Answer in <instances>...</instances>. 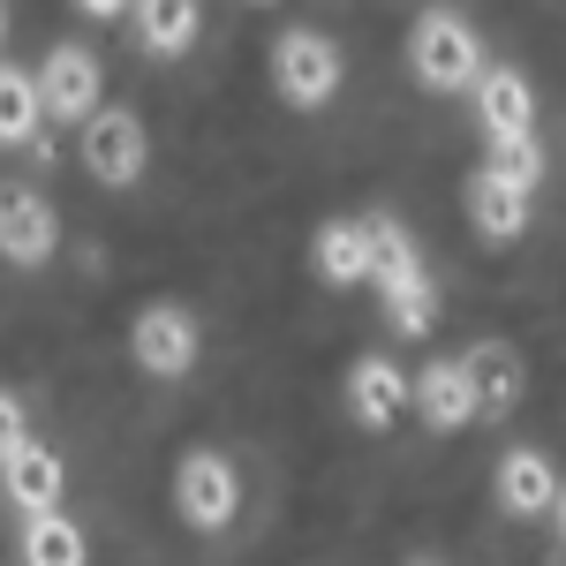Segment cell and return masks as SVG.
Instances as JSON below:
<instances>
[{
  "mask_svg": "<svg viewBox=\"0 0 566 566\" xmlns=\"http://www.w3.org/2000/svg\"><path fill=\"white\" fill-rule=\"evenodd\" d=\"M370 242H378V303H386V325L400 333V340H423L438 325V280L431 264H423V250H416V234H408V219L392 212H370Z\"/></svg>",
  "mask_w": 566,
  "mask_h": 566,
  "instance_id": "6da1fadb",
  "label": "cell"
},
{
  "mask_svg": "<svg viewBox=\"0 0 566 566\" xmlns=\"http://www.w3.org/2000/svg\"><path fill=\"white\" fill-rule=\"evenodd\" d=\"M483 39L476 23L461 15V8H423L416 23H408V76L438 98H469L483 84Z\"/></svg>",
  "mask_w": 566,
  "mask_h": 566,
  "instance_id": "7a4b0ae2",
  "label": "cell"
},
{
  "mask_svg": "<svg viewBox=\"0 0 566 566\" xmlns=\"http://www.w3.org/2000/svg\"><path fill=\"white\" fill-rule=\"evenodd\" d=\"M340 76H348V61H340V45L325 39V31L287 23V31L272 39V91H280V106L325 114V106L340 98Z\"/></svg>",
  "mask_w": 566,
  "mask_h": 566,
  "instance_id": "3957f363",
  "label": "cell"
},
{
  "mask_svg": "<svg viewBox=\"0 0 566 566\" xmlns=\"http://www.w3.org/2000/svg\"><path fill=\"white\" fill-rule=\"evenodd\" d=\"M197 355H205V325H197L189 303H144L129 317V363L144 370V378L181 386V378L197 370Z\"/></svg>",
  "mask_w": 566,
  "mask_h": 566,
  "instance_id": "277c9868",
  "label": "cell"
},
{
  "mask_svg": "<svg viewBox=\"0 0 566 566\" xmlns=\"http://www.w3.org/2000/svg\"><path fill=\"white\" fill-rule=\"evenodd\" d=\"M175 514L197 528V536L234 528V514H242V469H234L219 446H189L175 461Z\"/></svg>",
  "mask_w": 566,
  "mask_h": 566,
  "instance_id": "5b68a950",
  "label": "cell"
},
{
  "mask_svg": "<svg viewBox=\"0 0 566 566\" xmlns=\"http://www.w3.org/2000/svg\"><path fill=\"white\" fill-rule=\"evenodd\" d=\"M151 167V129H144V114L129 106H98L84 122V175L98 189H136Z\"/></svg>",
  "mask_w": 566,
  "mask_h": 566,
  "instance_id": "8992f818",
  "label": "cell"
},
{
  "mask_svg": "<svg viewBox=\"0 0 566 566\" xmlns=\"http://www.w3.org/2000/svg\"><path fill=\"white\" fill-rule=\"evenodd\" d=\"M39 98H45V122L84 129L91 114L106 106V69H98V53H91V45H76V39H61L39 61Z\"/></svg>",
  "mask_w": 566,
  "mask_h": 566,
  "instance_id": "52a82bcc",
  "label": "cell"
},
{
  "mask_svg": "<svg viewBox=\"0 0 566 566\" xmlns=\"http://www.w3.org/2000/svg\"><path fill=\"white\" fill-rule=\"evenodd\" d=\"M53 250H61V212L45 205L39 189L0 181V264L39 272V264H53Z\"/></svg>",
  "mask_w": 566,
  "mask_h": 566,
  "instance_id": "ba28073f",
  "label": "cell"
},
{
  "mask_svg": "<svg viewBox=\"0 0 566 566\" xmlns=\"http://www.w3.org/2000/svg\"><path fill=\"white\" fill-rule=\"evenodd\" d=\"M408 408H416V423L431 438H446V431H469L483 416V400H476V386H469V370H461V355L446 363V355H431L416 378H408Z\"/></svg>",
  "mask_w": 566,
  "mask_h": 566,
  "instance_id": "9c48e42d",
  "label": "cell"
},
{
  "mask_svg": "<svg viewBox=\"0 0 566 566\" xmlns=\"http://www.w3.org/2000/svg\"><path fill=\"white\" fill-rule=\"evenodd\" d=\"M491 491H499V514L506 522H552L559 506V469L544 446H506L499 469H491Z\"/></svg>",
  "mask_w": 566,
  "mask_h": 566,
  "instance_id": "30bf717a",
  "label": "cell"
},
{
  "mask_svg": "<svg viewBox=\"0 0 566 566\" xmlns=\"http://www.w3.org/2000/svg\"><path fill=\"white\" fill-rule=\"evenodd\" d=\"M310 272H317L333 295L370 287V280H378V242H370V219H325V227L310 234Z\"/></svg>",
  "mask_w": 566,
  "mask_h": 566,
  "instance_id": "8fae6325",
  "label": "cell"
},
{
  "mask_svg": "<svg viewBox=\"0 0 566 566\" xmlns=\"http://www.w3.org/2000/svg\"><path fill=\"white\" fill-rule=\"evenodd\" d=\"M340 400H348V416L363 431H392V423L408 416V370H400L392 355H355Z\"/></svg>",
  "mask_w": 566,
  "mask_h": 566,
  "instance_id": "7c38bea8",
  "label": "cell"
},
{
  "mask_svg": "<svg viewBox=\"0 0 566 566\" xmlns=\"http://www.w3.org/2000/svg\"><path fill=\"white\" fill-rule=\"evenodd\" d=\"M469 106H476V129L483 144H499V136H536V84H528L522 69H483V84L469 91Z\"/></svg>",
  "mask_w": 566,
  "mask_h": 566,
  "instance_id": "4fadbf2b",
  "label": "cell"
},
{
  "mask_svg": "<svg viewBox=\"0 0 566 566\" xmlns=\"http://www.w3.org/2000/svg\"><path fill=\"white\" fill-rule=\"evenodd\" d=\"M61 491H69V469H61V453L39 446V438H31V446H15V453L0 461V499L15 506V522H23V514H53V506H61Z\"/></svg>",
  "mask_w": 566,
  "mask_h": 566,
  "instance_id": "5bb4252c",
  "label": "cell"
},
{
  "mask_svg": "<svg viewBox=\"0 0 566 566\" xmlns=\"http://www.w3.org/2000/svg\"><path fill=\"white\" fill-rule=\"evenodd\" d=\"M205 31V0H136L129 8V39L144 61H181Z\"/></svg>",
  "mask_w": 566,
  "mask_h": 566,
  "instance_id": "9a60e30c",
  "label": "cell"
},
{
  "mask_svg": "<svg viewBox=\"0 0 566 566\" xmlns=\"http://www.w3.org/2000/svg\"><path fill=\"white\" fill-rule=\"evenodd\" d=\"M461 212H469V227H476V242H522L528 234V197L506 189L491 167H476V175L461 181Z\"/></svg>",
  "mask_w": 566,
  "mask_h": 566,
  "instance_id": "2e32d148",
  "label": "cell"
},
{
  "mask_svg": "<svg viewBox=\"0 0 566 566\" xmlns=\"http://www.w3.org/2000/svg\"><path fill=\"white\" fill-rule=\"evenodd\" d=\"M461 370H469V386H476L483 416H514L528 392V363L522 348H506V340H476V348L461 355Z\"/></svg>",
  "mask_w": 566,
  "mask_h": 566,
  "instance_id": "e0dca14e",
  "label": "cell"
},
{
  "mask_svg": "<svg viewBox=\"0 0 566 566\" xmlns=\"http://www.w3.org/2000/svg\"><path fill=\"white\" fill-rule=\"evenodd\" d=\"M0 144H31V159H53L45 144V98H39V69H15L0 61Z\"/></svg>",
  "mask_w": 566,
  "mask_h": 566,
  "instance_id": "ac0fdd59",
  "label": "cell"
},
{
  "mask_svg": "<svg viewBox=\"0 0 566 566\" xmlns=\"http://www.w3.org/2000/svg\"><path fill=\"white\" fill-rule=\"evenodd\" d=\"M15 552H23V566H84L91 559L84 528L69 522L61 506H53V514H23V522H15Z\"/></svg>",
  "mask_w": 566,
  "mask_h": 566,
  "instance_id": "d6986e66",
  "label": "cell"
},
{
  "mask_svg": "<svg viewBox=\"0 0 566 566\" xmlns=\"http://www.w3.org/2000/svg\"><path fill=\"white\" fill-rule=\"evenodd\" d=\"M483 167L506 181V189L536 197V189H544V144H536V136H499V144L483 151Z\"/></svg>",
  "mask_w": 566,
  "mask_h": 566,
  "instance_id": "ffe728a7",
  "label": "cell"
},
{
  "mask_svg": "<svg viewBox=\"0 0 566 566\" xmlns=\"http://www.w3.org/2000/svg\"><path fill=\"white\" fill-rule=\"evenodd\" d=\"M15 446H31V408H23V392L0 386V461H8Z\"/></svg>",
  "mask_w": 566,
  "mask_h": 566,
  "instance_id": "44dd1931",
  "label": "cell"
},
{
  "mask_svg": "<svg viewBox=\"0 0 566 566\" xmlns=\"http://www.w3.org/2000/svg\"><path fill=\"white\" fill-rule=\"evenodd\" d=\"M136 0H76V15H91V23H129Z\"/></svg>",
  "mask_w": 566,
  "mask_h": 566,
  "instance_id": "7402d4cb",
  "label": "cell"
},
{
  "mask_svg": "<svg viewBox=\"0 0 566 566\" xmlns=\"http://www.w3.org/2000/svg\"><path fill=\"white\" fill-rule=\"evenodd\" d=\"M552 536H559V552H566V483H559V506H552Z\"/></svg>",
  "mask_w": 566,
  "mask_h": 566,
  "instance_id": "603a6c76",
  "label": "cell"
},
{
  "mask_svg": "<svg viewBox=\"0 0 566 566\" xmlns=\"http://www.w3.org/2000/svg\"><path fill=\"white\" fill-rule=\"evenodd\" d=\"M0 45H8V0H0Z\"/></svg>",
  "mask_w": 566,
  "mask_h": 566,
  "instance_id": "cb8c5ba5",
  "label": "cell"
},
{
  "mask_svg": "<svg viewBox=\"0 0 566 566\" xmlns=\"http://www.w3.org/2000/svg\"><path fill=\"white\" fill-rule=\"evenodd\" d=\"M408 566H438V559H408Z\"/></svg>",
  "mask_w": 566,
  "mask_h": 566,
  "instance_id": "d4e9b609",
  "label": "cell"
},
{
  "mask_svg": "<svg viewBox=\"0 0 566 566\" xmlns=\"http://www.w3.org/2000/svg\"><path fill=\"white\" fill-rule=\"evenodd\" d=\"M258 8H272V0H258Z\"/></svg>",
  "mask_w": 566,
  "mask_h": 566,
  "instance_id": "484cf974",
  "label": "cell"
}]
</instances>
